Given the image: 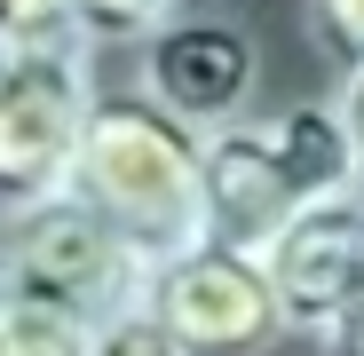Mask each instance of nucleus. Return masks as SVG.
Segmentation results:
<instances>
[{
	"label": "nucleus",
	"instance_id": "nucleus-1",
	"mask_svg": "<svg viewBox=\"0 0 364 356\" xmlns=\"http://www.w3.org/2000/svg\"><path fill=\"white\" fill-rule=\"evenodd\" d=\"M72 190L127 237V246L166 269L182 254L214 246V206H206V135L182 127L166 103L143 87H103L87 119V151Z\"/></svg>",
	"mask_w": 364,
	"mask_h": 356
},
{
	"label": "nucleus",
	"instance_id": "nucleus-2",
	"mask_svg": "<svg viewBox=\"0 0 364 356\" xmlns=\"http://www.w3.org/2000/svg\"><path fill=\"white\" fill-rule=\"evenodd\" d=\"M341 190H364V158L341 119V95H301V103L254 111L237 127L206 135L214 246L269 254L309 206H325Z\"/></svg>",
	"mask_w": 364,
	"mask_h": 356
},
{
	"label": "nucleus",
	"instance_id": "nucleus-3",
	"mask_svg": "<svg viewBox=\"0 0 364 356\" xmlns=\"http://www.w3.org/2000/svg\"><path fill=\"white\" fill-rule=\"evenodd\" d=\"M151 277L159 269L80 190L40 206V214L0 222V301L55 309L87 333H111V325H135L151 309Z\"/></svg>",
	"mask_w": 364,
	"mask_h": 356
},
{
	"label": "nucleus",
	"instance_id": "nucleus-4",
	"mask_svg": "<svg viewBox=\"0 0 364 356\" xmlns=\"http://www.w3.org/2000/svg\"><path fill=\"white\" fill-rule=\"evenodd\" d=\"M95 95H103V80H95L87 40L0 55V222L72 198Z\"/></svg>",
	"mask_w": 364,
	"mask_h": 356
},
{
	"label": "nucleus",
	"instance_id": "nucleus-5",
	"mask_svg": "<svg viewBox=\"0 0 364 356\" xmlns=\"http://www.w3.org/2000/svg\"><path fill=\"white\" fill-rule=\"evenodd\" d=\"M143 317L182 356H277L293 340L262 254H237V246H206V254L166 261L151 277V309Z\"/></svg>",
	"mask_w": 364,
	"mask_h": 356
},
{
	"label": "nucleus",
	"instance_id": "nucleus-6",
	"mask_svg": "<svg viewBox=\"0 0 364 356\" xmlns=\"http://www.w3.org/2000/svg\"><path fill=\"white\" fill-rule=\"evenodd\" d=\"M285 325L309 356H341L364 325V190H341L309 206L277 246L262 254Z\"/></svg>",
	"mask_w": 364,
	"mask_h": 356
},
{
	"label": "nucleus",
	"instance_id": "nucleus-7",
	"mask_svg": "<svg viewBox=\"0 0 364 356\" xmlns=\"http://www.w3.org/2000/svg\"><path fill=\"white\" fill-rule=\"evenodd\" d=\"M135 87L151 103H166L182 127L222 135L237 119H254V87H262V48L230 9L191 0L143 55H135Z\"/></svg>",
	"mask_w": 364,
	"mask_h": 356
},
{
	"label": "nucleus",
	"instance_id": "nucleus-8",
	"mask_svg": "<svg viewBox=\"0 0 364 356\" xmlns=\"http://www.w3.org/2000/svg\"><path fill=\"white\" fill-rule=\"evenodd\" d=\"M191 0H72V24L95 55H143Z\"/></svg>",
	"mask_w": 364,
	"mask_h": 356
},
{
	"label": "nucleus",
	"instance_id": "nucleus-9",
	"mask_svg": "<svg viewBox=\"0 0 364 356\" xmlns=\"http://www.w3.org/2000/svg\"><path fill=\"white\" fill-rule=\"evenodd\" d=\"M301 40L317 48V64L341 80L364 72V0H301Z\"/></svg>",
	"mask_w": 364,
	"mask_h": 356
},
{
	"label": "nucleus",
	"instance_id": "nucleus-10",
	"mask_svg": "<svg viewBox=\"0 0 364 356\" xmlns=\"http://www.w3.org/2000/svg\"><path fill=\"white\" fill-rule=\"evenodd\" d=\"M103 333L55 317V309H24V301H0V356H95Z\"/></svg>",
	"mask_w": 364,
	"mask_h": 356
},
{
	"label": "nucleus",
	"instance_id": "nucleus-11",
	"mask_svg": "<svg viewBox=\"0 0 364 356\" xmlns=\"http://www.w3.org/2000/svg\"><path fill=\"white\" fill-rule=\"evenodd\" d=\"M72 0H0V55H24V48H72Z\"/></svg>",
	"mask_w": 364,
	"mask_h": 356
},
{
	"label": "nucleus",
	"instance_id": "nucleus-12",
	"mask_svg": "<svg viewBox=\"0 0 364 356\" xmlns=\"http://www.w3.org/2000/svg\"><path fill=\"white\" fill-rule=\"evenodd\" d=\"M95 356H182V348H174L151 317H135V325H111V333L95 340Z\"/></svg>",
	"mask_w": 364,
	"mask_h": 356
},
{
	"label": "nucleus",
	"instance_id": "nucleus-13",
	"mask_svg": "<svg viewBox=\"0 0 364 356\" xmlns=\"http://www.w3.org/2000/svg\"><path fill=\"white\" fill-rule=\"evenodd\" d=\"M333 95H341V119H348V135H356V158H364V72H356V80H341Z\"/></svg>",
	"mask_w": 364,
	"mask_h": 356
},
{
	"label": "nucleus",
	"instance_id": "nucleus-14",
	"mask_svg": "<svg viewBox=\"0 0 364 356\" xmlns=\"http://www.w3.org/2000/svg\"><path fill=\"white\" fill-rule=\"evenodd\" d=\"M341 356H364V325H356V340H348V348H341Z\"/></svg>",
	"mask_w": 364,
	"mask_h": 356
}]
</instances>
